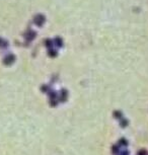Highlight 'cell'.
Returning a JSON list of instances; mask_svg holds the SVG:
<instances>
[{
    "label": "cell",
    "instance_id": "obj_5",
    "mask_svg": "<svg viewBox=\"0 0 148 155\" xmlns=\"http://www.w3.org/2000/svg\"><path fill=\"white\" fill-rule=\"evenodd\" d=\"M53 45H54V42L51 40V39H47V40H45V46L48 48V49L53 48Z\"/></svg>",
    "mask_w": 148,
    "mask_h": 155
},
{
    "label": "cell",
    "instance_id": "obj_4",
    "mask_svg": "<svg viewBox=\"0 0 148 155\" xmlns=\"http://www.w3.org/2000/svg\"><path fill=\"white\" fill-rule=\"evenodd\" d=\"M48 54H49V56L52 57V58H56L58 56V51L55 50V49H53V48H51V49H49Z\"/></svg>",
    "mask_w": 148,
    "mask_h": 155
},
{
    "label": "cell",
    "instance_id": "obj_1",
    "mask_svg": "<svg viewBox=\"0 0 148 155\" xmlns=\"http://www.w3.org/2000/svg\"><path fill=\"white\" fill-rule=\"evenodd\" d=\"M34 22H36L39 26H42L43 23L45 22V16L42 15V14H39V15L34 18Z\"/></svg>",
    "mask_w": 148,
    "mask_h": 155
},
{
    "label": "cell",
    "instance_id": "obj_3",
    "mask_svg": "<svg viewBox=\"0 0 148 155\" xmlns=\"http://www.w3.org/2000/svg\"><path fill=\"white\" fill-rule=\"evenodd\" d=\"M54 45H55L57 48H62L63 47V40L62 38L60 37H56L55 39H54Z\"/></svg>",
    "mask_w": 148,
    "mask_h": 155
},
{
    "label": "cell",
    "instance_id": "obj_6",
    "mask_svg": "<svg viewBox=\"0 0 148 155\" xmlns=\"http://www.w3.org/2000/svg\"><path fill=\"white\" fill-rule=\"evenodd\" d=\"M114 116H115L116 119H120L122 117V113L120 112V110H116V112L114 113Z\"/></svg>",
    "mask_w": 148,
    "mask_h": 155
},
{
    "label": "cell",
    "instance_id": "obj_7",
    "mask_svg": "<svg viewBox=\"0 0 148 155\" xmlns=\"http://www.w3.org/2000/svg\"><path fill=\"white\" fill-rule=\"evenodd\" d=\"M128 124V121L127 120H122L121 121V125H122V127H126Z\"/></svg>",
    "mask_w": 148,
    "mask_h": 155
},
{
    "label": "cell",
    "instance_id": "obj_2",
    "mask_svg": "<svg viewBox=\"0 0 148 155\" xmlns=\"http://www.w3.org/2000/svg\"><path fill=\"white\" fill-rule=\"evenodd\" d=\"M68 97V92H67V90L66 89H62L61 90V92H60V95H59V100H61V101H66Z\"/></svg>",
    "mask_w": 148,
    "mask_h": 155
}]
</instances>
